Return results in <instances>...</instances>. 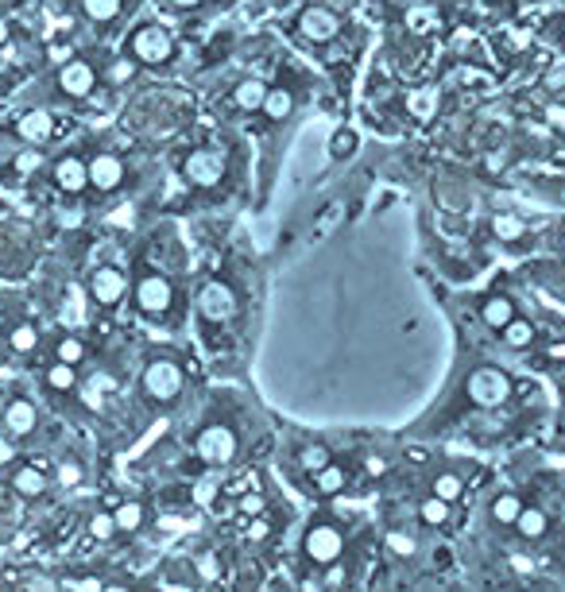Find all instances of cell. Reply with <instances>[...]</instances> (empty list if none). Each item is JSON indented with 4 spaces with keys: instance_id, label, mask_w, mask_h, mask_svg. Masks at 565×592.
<instances>
[{
    "instance_id": "52",
    "label": "cell",
    "mask_w": 565,
    "mask_h": 592,
    "mask_svg": "<svg viewBox=\"0 0 565 592\" xmlns=\"http://www.w3.org/2000/svg\"><path fill=\"white\" fill-rule=\"evenodd\" d=\"M179 4H202V0H179Z\"/></svg>"
},
{
    "instance_id": "36",
    "label": "cell",
    "mask_w": 565,
    "mask_h": 592,
    "mask_svg": "<svg viewBox=\"0 0 565 592\" xmlns=\"http://www.w3.org/2000/svg\"><path fill=\"white\" fill-rule=\"evenodd\" d=\"M264 496H260V492H244V496H240V511H244V515H252V519H260V515H264Z\"/></svg>"
},
{
    "instance_id": "51",
    "label": "cell",
    "mask_w": 565,
    "mask_h": 592,
    "mask_svg": "<svg viewBox=\"0 0 565 592\" xmlns=\"http://www.w3.org/2000/svg\"><path fill=\"white\" fill-rule=\"evenodd\" d=\"M105 592H128L124 585H105Z\"/></svg>"
},
{
    "instance_id": "25",
    "label": "cell",
    "mask_w": 565,
    "mask_h": 592,
    "mask_svg": "<svg viewBox=\"0 0 565 592\" xmlns=\"http://www.w3.org/2000/svg\"><path fill=\"white\" fill-rule=\"evenodd\" d=\"M8 345H12L16 353H35V349H39V329L28 326V322H20V326L8 333Z\"/></svg>"
},
{
    "instance_id": "24",
    "label": "cell",
    "mask_w": 565,
    "mask_h": 592,
    "mask_svg": "<svg viewBox=\"0 0 565 592\" xmlns=\"http://www.w3.org/2000/svg\"><path fill=\"white\" fill-rule=\"evenodd\" d=\"M113 519H117V531H140V527H144V504H136V500H132V504H120L117 511H113Z\"/></svg>"
},
{
    "instance_id": "17",
    "label": "cell",
    "mask_w": 565,
    "mask_h": 592,
    "mask_svg": "<svg viewBox=\"0 0 565 592\" xmlns=\"http://www.w3.org/2000/svg\"><path fill=\"white\" fill-rule=\"evenodd\" d=\"M12 488H16L20 496H28V500H39V496L47 492V476L39 473V469H20V473L12 476Z\"/></svg>"
},
{
    "instance_id": "32",
    "label": "cell",
    "mask_w": 565,
    "mask_h": 592,
    "mask_svg": "<svg viewBox=\"0 0 565 592\" xmlns=\"http://www.w3.org/2000/svg\"><path fill=\"white\" fill-rule=\"evenodd\" d=\"M90 534L97 538V542L113 538V534H117V519H113V515H105V511H97V515L90 519Z\"/></svg>"
},
{
    "instance_id": "8",
    "label": "cell",
    "mask_w": 565,
    "mask_h": 592,
    "mask_svg": "<svg viewBox=\"0 0 565 592\" xmlns=\"http://www.w3.org/2000/svg\"><path fill=\"white\" fill-rule=\"evenodd\" d=\"M171 298H175V291H171V283L163 275H144L140 287H136V302L148 314H167L171 310Z\"/></svg>"
},
{
    "instance_id": "19",
    "label": "cell",
    "mask_w": 565,
    "mask_h": 592,
    "mask_svg": "<svg viewBox=\"0 0 565 592\" xmlns=\"http://www.w3.org/2000/svg\"><path fill=\"white\" fill-rule=\"evenodd\" d=\"M434 500H442V504H453V500H461V492H465V480L457 473H438L434 476Z\"/></svg>"
},
{
    "instance_id": "20",
    "label": "cell",
    "mask_w": 565,
    "mask_h": 592,
    "mask_svg": "<svg viewBox=\"0 0 565 592\" xmlns=\"http://www.w3.org/2000/svg\"><path fill=\"white\" fill-rule=\"evenodd\" d=\"M492 515H496V523H500V527H515V523H519V515H523V500H519V496H511V492H504V496L492 504Z\"/></svg>"
},
{
    "instance_id": "22",
    "label": "cell",
    "mask_w": 565,
    "mask_h": 592,
    "mask_svg": "<svg viewBox=\"0 0 565 592\" xmlns=\"http://www.w3.org/2000/svg\"><path fill=\"white\" fill-rule=\"evenodd\" d=\"M298 465H302V469H306V473H322V469H329V465H333V457H329V449L326 445H306V449H302V453H298Z\"/></svg>"
},
{
    "instance_id": "6",
    "label": "cell",
    "mask_w": 565,
    "mask_h": 592,
    "mask_svg": "<svg viewBox=\"0 0 565 592\" xmlns=\"http://www.w3.org/2000/svg\"><path fill=\"white\" fill-rule=\"evenodd\" d=\"M198 457L209 465H229L237 457V434L229 426H206L198 434Z\"/></svg>"
},
{
    "instance_id": "40",
    "label": "cell",
    "mask_w": 565,
    "mask_h": 592,
    "mask_svg": "<svg viewBox=\"0 0 565 592\" xmlns=\"http://www.w3.org/2000/svg\"><path fill=\"white\" fill-rule=\"evenodd\" d=\"M329 573H326V581H322V585H326V589H341V585H345V569H341V562H333V565H326Z\"/></svg>"
},
{
    "instance_id": "29",
    "label": "cell",
    "mask_w": 565,
    "mask_h": 592,
    "mask_svg": "<svg viewBox=\"0 0 565 592\" xmlns=\"http://www.w3.org/2000/svg\"><path fill=\"white\" fill-rule=\"evenodd\" d=\"M82 8H86V16L93 24H105L120 12V0H82Z\"/></svg>"
},
{
    "instance_id": "3",
    "label": "cell",
    "mask_w": 565,
    "mask_h": 592,
    "mask_svg": "<svg viewBox=\"0 0 565 592\" xmlns=\"http://www.w3.org/2000/svg\"><path fill=\"white\" fill-rule=\"evenodd\" d=\"M132 55L140 62L159 66V62H167L175 55V39H171V31L159 28V24H144V28L132 35Z\"/></svg>"
},
{
    "instance_id": "41",
    "label": "cell",
    "mask_w": 565,
    "mask_h": 592,
    "mask_svg": "<svg viewBox=\"0 0 565 592\" xmlns=\"http://www.w3.org/2000/svg\"><path fill=\"white\" fill-rule=\"evenodd\" d=\"M74 589L78 592H105V585H101L97 577H78V581H74Z\"/></svg>"
},
{
    "instance_id": "49",
    "label": "cell",
    "mask_w": 565,
    "mask_h": 592,
    "mask_svg": "<svg viewBox=\"0 0 565 592\" xmlns=\"http://www.w3.org/2000/svg\"><path fill=\"white\" fill-rule=\"evenodd\" d=\"M302 592H326L322 581H302Z\"/></svg>"
},
{
    "instance_id": "4",
    "label": "cell",
    "mask_w": 565,
    "mask_h": 592,
    "mask_svg": "<svg viewBox=\"0 0 565 592\" xmlns=\"http://www.w3.org/2000/svg\"><path fill=\"white\" fill-rule=\"evenodd\" d=\"M144 391L155 403H171L182 391V368L175 360H151L144 368Z\"/></svg>"
},
{
    "instance_id": "5",
    "label": "cell",
    "mask_w": 565,
    "mask_h": 592,
    "mask_svg": "<svg viewBox=\"0 0 565 592\" xmlns=\"http://www.w3.org/2000/svg\"><path fill=\"white\" fill-rule=\"evenodd\" d=\"M182 175L190 178L194 186H217L225 178V155L213 148L190 151L186 163H182Z\"/></svg>"
},
{
    "instance_id": "38",
    "label": "cell",
    "mask_w": 565,
    "mask_h": 592,
    "mask_svg": "<svg viewBox=\"0 0 565 592\" xmlns=\"http://www.w3.org/2000/svg\"><path fill=\"white\" fill-rule=\"evenodd\" d=\"M357 148V136H353V132H349V128H345V132H337V136H333V155H337V159H341V155H349V151Z\"/></svg>"
},
{
    "instance_id": "31",
    "label": "cell",
    "mask_w": 565,
    "mask_h": 592,
    "mask_svg": "<svg viewBox=\"0 0 565 592\" xmlns=\"http://www.w3.org/2000/svg\"><path fill=\"white\" fill-rule=\"evenodd\" d=\"M418 515H422V523H430V527H442L449 519V504H442V500H422V507H418Z\"/></svg>"
},
{
    "instance_id": "37",
    "label": "cell",
    "mask_w": 565,
    "mask_h": 592,
    "mask_svg": "<svg viewBox=\"0 0 565 592\" xmlns=\"http://www.w3.org/2000/svg\"><path fill=\"white\" fill-rule=\"evenodd\" d=\"M101 380H90V384L82 387V403L90 407V411H101V403H105V395H101Z\"/></svg>"
},
{
    "instance_id": "35",
    "label": "cell",
    "mask_w": 565,
    "mask_h": 592,
    "mask_svg": "<svg viewBox=\"0 0 565 592\" xmlns=\"http://www.w3.org/2000/svg\"><path fill=\"white\" fill-rule=\"evenodd\" d=\"M82 476H86V469H82L78 461H62L59 465V484L62 488H78V484H82Z\"/></svg>"
},
{
    "instance_id": "7",
    "label": "cell",
    "mask_w": 565,
    "mask_h": 592,
    "mask_svg": "<svg viewBox=\"0 0 565 592\" xmlns=\"http://www.w3.org/2000/svg\"><path fill=\"white\" fill-rule=\"evenodd\" d=\"M198 314H202L206 322H229V318L237 314V295H233L221 279H213V283H206V287L198 291Z\"/></svg>"
},
{
    "instance_id": "10",
    "label": "cell",
    "mask_w": 565,
    "mask_h": 592,
    "mask_svg": "<svg viewBox=\"0 0 565 592\" xmlns=\"http://www.w3.org/2000/svg\"><path fill=\"white\" fill-rule=\"evenodd\" d=\"M97 86V78H93V66L90 62H66L59 70V89L66 97H86L90 89Z\"/></svg>"
},
{
    "instance_id": "23",
    "label": "cell",
    "mask_w": 565,
    "mask_h": 592,
    "mask_svg": "<svg viewBox=\"0 0 565 592\" xmlns=\"http://www.w3.org/2000/svg\"><path fill=\"white\" fill-rule=\"evenodd\" d=\"M546 515L538 511V507H523V515H519V523H515V531L523 534V538H542L546 534Z\"/></svg>"
},
{
    "instance_id": "1",
    "label": "cell",
    "mask_w": 565,
    "mask_h": 592,
    "mask_svg": "<svg viewBox=\"0 0 565 592\" xmlns=\"http://www.w3.org/2000/svg\"><path fill=\"white\" fill-rule=\"evenodd\" d=\"M507 395H511V380H507L500 368H480V372H473V380H469V399H473L476 407H484V411L504 407Z\"/></svg>"
},
{
    "instance_id": "21",
    "label": "cell",
    "mask_w": 565,
    "mask_h": 592,
    "mask_svg": "<svg viewBox=\"0 0 565 592\" xmlns=\"http://www.w3.org/2000/svg\"><path fill=\"white\" fill-rule=\"evenodd\" d=\"M291 109H295V97H291L287 89H268L264 117H268V120H283V117H291Z\"/></svg>"
},
{
    "instance_id": "54",
    "label": "cell",
    "mask_w": 565,
    "mask_h": 592,
    "mask_svg": "<svg viewBox=\"0 0 565 592\" xmlns=\"http://www.w3.org/2000/svg\"><path fill=\"white\" fill-rule=\"evenodd\" d=\"M562 202H565V186H562Z\"/></svg>"
},
{
    "instance_id": "12",
    "label": "cell",
    "mask_w": 565,
    "mask_h": 592,
    "mask_svg": "<svg viewBox=\"0 0 565 592\" xmlns=\"http://www.w3.org/2000/svg\"><path fill=\"white\" fill-rule=\"evenodd\" d=\"M90 186H97V190H117L120 178H124V163H120L117 155H93L90 163Z\"/></svg>"
},
{
    "instance_id": "30",
    "label": "cell",
    "mask_w": 565,
    "mask_h": 592,
    "mask_svg": "<svg viewBox=\"0 0 565 592\" xmlns=\"http://www.w3.org/2000/svg\"><path fill=\"white\" fill-rule=\"evenodd\" d=\"M47 384L55 387V391H70V387L78 384V372L70 364H51L47 368Z\"/></svg>"
},
{
    "instance_id": "14",
    "label": "cell",
    "mask_w": 565,
    "mask_h": 592,
    "mask_svg": "<svg viewBox=\"0 0 565 592\" xmlns=\"http://www.w3.org/2000/svg\"><path fill=\"white\" fill-rule=\"evenodd\" d=\"M337 16L329 12V8H306L302 12V35H310V39H318V43H326L337 35Z\"/></svg>"
},
{
    "instance_id": "42",
    "label": "cell",
    "mask_w": 565,
    "mask_h": 592,
    "mask_svg": "<svg viewBox=\"0 0 565 592\" xmlns=\"http://www.w3.org/2000/svg\"><path fill=\"white\" fill-rule=\"evenodd\" d=\"M248 538H252V542H264V538H268V523H264V519H252V527H248Z\"/></svg>"
},
{
    "instance_id": "18",
    "label": "cell",
    "mask_w": 565,
    "mask_h": 592,
    "mask_svg": "<svg viewBox=\"0 0 565 592\" xmlns=\"http://www.w3.org/2000/svg\"><path fill=\"white\" fill-rule=\"evenodd\" d=\"M20 136H24L28 144H43V140L51 136V117H47V113H28V117H20Z\"/></svg>"
},
{
    "instance_id": "2",
    "label": "cell",
    "mask_w": 565,
    "mask_h": 592,
    "mask_svg": "<svg viewBox=\"0 0 565 592\" xmlns=\"http://www.w3.org/2000/svg\"><path fill=\"white\" fill-rule=\"evenodd\" d=\"M302 550H306V558H310L314 565H333V562H341V554H345V538H341L337 527L318 523V527L306 531Z\"/></svg>"
},
{
    "instance_id": "9",
    "label": "cell",
    "mask_w": 565,
    "mask_h": 592,
    "mask_svg": "<svg viewBox=\"0 0 565 592\" xmlns=\"http://www.w3.org/2000/svg\"><path fill=\"white\" fill-rule=\"evenodd\" d=\"M124 275H120L117 267H97L90 275V295L93 302H101V306H113V302H120V295H124Z\"/></svg>"
},
{
    "instance_id": "26",
    "label": "cell",
    "mask_w": 565,
    "mask_h": 592,
    "mask_svg": "<svg viewBox=\"0 0 565 592\" xmlns=\"http://www.w3.org/2000/svg\"><path fill=\"white\" fill-rule=\"evenodd\" d=\"M504 341L511 345V349H527V345L535 341V326H531L527 318H515V322L504 329Z\"/></svg>"
},
{
    "instance_id": "34",
    "label": "cell",
    "mask_w": 565,
    "mask_h": 592,
    "mask_svg": "<svg viewBox=\"0 0 565 592\" xmlns=\"http://www.w3.org/2000/svg\"><path fill=\"white\" fill-rule=\"evenodd\" d=\"M492 229H496V237L515 240L519 233H523V221H519V217H511V213H500V217L492 221Z\"/></svg>"
},
{
    "instance_id": "47",
    "label": "cell",
    "mask_w": 565,
    "mask_h": 592,
    "mask_svg": "<svg viewBox=\"0 0 565 592\" xmlns=\"http://www.w3.org/2000/svg\"><path fill=\"white\" fill-rule=\"evenodd\" d=\"M113 74H117V78H132V74H136V66H132V62H128V59H120V62H117V70H113Z\"/></svg>"
},
{
    "instance_id": "33",
    "label": "cell",
    "mask_w": 565,
    "mask_h": 592,
    "mask_svg": "<svg viewBox=\"0 0 565 592\" xmlns=\"http://www.w3.org/2000/svg\"><path fill=\"white\" fill-rule=\"evenodd\" d=\"M387 550H391L395 558H411V554H415V538L403 531H391L387 534Z\"/></svg>"
},
{
    "instance_id": "48",
    "label": "cell",
    "mask_w": 565,
    "mask_h": 592,
    "mask_svg": "<svg viewBox=\"0 0 565 592\" xmlns=\"http://www.w3.org/2000/svg\"><path fill=\"white\" fill-rule=\"evenodd\" d=\"M113 225H132V209L124 206L120 213H113Z\"/></svg>"
},
{
    "instance_id": "46",
    "label": "cell",
    "mask_w": 565,
    "mask_h": 592,
    "mask_svg": "<svg viewBox=\"0 0 565 592\" xmlns=\"http://www.w3.org/2000/svg\"><path fill=\"white\" fill-rule=\"evenodd\" d=\"M31 167H39V155H35V151H24V155H20V171H31Z\"/></svg>"
},
{
    "instance_id": "11",
    "label": "cell",
    "mask_w": 565,
    "mask_h": 592,
    "mask_svg": "<svg viewBox=\"0 0 565 592\" xmlns=\"http://www.w3.org/2000/svg\"><path fill=\"white\" fill-rule=\"evenodd\" d=\"M55 182H59V190H66V194H82L90 186V167L78 155H66V159L55 163Z\"/></svg>"
},
{
    "instance_id": "45",
    "label": "cell",
    "mask_w": 565,
    "mask_h": 592,
    "mask_svg": "<svg viewBox=\"0 0 565 592\" xmlns=\"http://www.w3.org/2000/svg\"><path fill=\"white\" fill-rule=\"evenodd\" d=\"M59 221L66 225V229H74V225H82V213H78V209H70V213H62Z\"/></svg>"
},
{
    "instance_id": "43",
    "label": "cell",
    "mask_w": 565,
    "mask_h": 592,
    "mask_svg": "<svg viewBox=\"0 0 565 592\" xmlns=\"http://www.w3.org/2000/svg\"><path fill=\"white\" fill-rule=\"evenodd\" d=\"M546 120H550L554 128H565V105H550V109H546Z\"/></svg>"
},
{
    "instance_id": "50",
    "label": "cell",
    "mask_w": 565,
    "mask_h": 592,
    "mask_svg": "<svg viewBox=\"0 0 565 592\" xmlns=\"http://www.w3.org/2000/svg\"><path fill=\"white\" fill-rule=\"evenodd\" d=\"M8 35H12V28H8L4 20H0V43H8Z\"/></svg>"
},
{
    "instance_id": "13",
    "label": "cell",
    "mask_w": 565,
    "mask_h": 592,
    "mask_svg": "<svg viewBox=\"0 0 565 592\" xmlns=\"http://www.w3.org/2000/svg\"><path fill=\"white\" fill-rule=\"evenodd\" d=\"M35 422H39V415H35V403H28V399H12V403L4 407V430H8L12 438L31 434Z\"/></svg>"
},
{
    "instance_id": "16",
    "label": "cell",
    "mask_w": 565,
    "mask_h": 592,
    "mask_svg": "<svg viewBox=\"0 0 565 592\" xmlns=\"http://www.w3.org/2000/svg\"><path fill=\"white\" fill-rule=\"evenodd\" d=\"M233 97H237L240 109H248V113H252V109H264V101H268V86H264L260 78H248V82H240Z\"/></svg>"
},
{
    "instance_id": "53",
    "label": "cell",
    "mask_w": 565,
    "mask_h": 592,
    "mask_svg": "<svg viewBox=\"0 0 565 592\" xmlns=\"http://www.w3.org/2000/svg\"><path fill=\"white\" fill-rule=\"evenodd\" d=\"M562 523H565V507H562Z\"/></svg>"
},
{
    "instance_id": "28",
    "label": "cell",
    "mask_w": 565,
    "mask_h": 592,
    "mask_svg": "<svg viewBox=\"0 0 565 592\" xmlns=\"http://www.w3.org/2000/svg\"><path fill=\"white\" fill-rule=\"evenodd\" d=\"M314 488H318L322 496H337V492L345 488V469H337V465L322 469V473L314 476Z\"/></svg>"
},
{
    "instance_id": "15",
    "label": "cell",
    "mask_w": 565,
    "mask_h": 592,
    "mask_svg": "<svg viewBox=\"0 0 565 592\" xmlns=\"http://www.w3.org/2000/svg\"><path fill=\"white\" fill-rule=\"evenodd\" d=\"M480 314H484V322H488V326L504 333V329L515 322V302H511L507 295H496V298H488V302H484V310H480Z\"/></svg>"
},
{
    "instance_id": "44",
    "label": "cell",
    "mask_w": 565,
    "mask_h": 592,
    "mask_svg": "<svg viewBox=\"0 0 565 592\" xmlns=\"http://www.w3.org/2000/svg\"><path fill=\"white\" fill-rule=\"evenodd\" d=\"M364 469H368L372 476H380V473H387V461L384 457H368V461H364Z\"/></svg>"
},
{
    "instance_id": "39",
    "label": "cell",
    "mask_w": 565,
    "mask_h": 592,
    "mask_svg": "<svg viewBox=\"0 0 565 592\" xmlns=\"http://www.w3.org/2000/svg\"><path fill=\"white\" fill-rule=\"evenodd\" d=\"M407 24H411V31L422 35V31H430L434 24H438V16H434V12H411V16H407Z\"/></svg>"
},
{
    "instance_id": "27",
    "label": "cell",
    "mask_w": 565,
    "mask_h": 592,
    "mask_svg": "<svg viewBox=\"0 0 565 592\" xmlns=\"http://www.w3.org/2000/svg\"><path fill=\"white\" fill-rule=\"evenodd\" d=\"M55 356H59V364H82V356H86V345L74 337V333H66V337H59V345H55Z\"/></svg>"
}]
</instances>
